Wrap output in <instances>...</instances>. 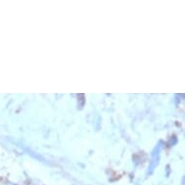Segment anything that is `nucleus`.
Instances as JSON below:
<instances>
[{
    "label": "nucleus",
    "instance_id": "nucleus-1",
    "mask_svg": "<svg viewBox=\"0 0 185 185\" xmlns=\"http://www.w3.org/2000/svg\"><path fill=\"white\" fill-rule=\"evenodd\" d=\"M162 149V141H160L157 145L156 147L153 149L152 154H151V161H150V164H149V168H148V171H147V174H151L153 173L154 169L157 167L158 163H159V154H160V151Z\"/></svg>",
    "mask_w": 185,
    "mask_h": 185
},
{
    "label": "nucleus",
    "instance_id": "nucleus-2",
    "mask_svg": "<svg viewBox=\"0 0 185 185\" xmlns=\"http://www.w3.org/2000/svg\"><path fill=\"white\" fill-rule=\"evenodd\" d=\"M25 150H26V151L28 152V154H29L30 156H33L34 158H37L38 160H41L42 162H45V161H46L45 159L43 158V157H42L41 155H38L37 153H35V152H34V151H32V150H30V149H28V148H25Z\"/></svg>",
    "mask_w": 185,
    "mask_h": 185
},
{
    "label": "nucleus",
    "instance_id": "nucleus-3",
    "mask_svg": "<svg viewBox=\"0 0 185 185\" xmlns=\"http://www.w3.org/2000/svg\"><path fill=\"white\" fill-rule=\"evenodd\" d=\"M78 98H79V100L81 102V108H83V105H84V95H83V94H79Z\"/></svg>",
    "mask_w": 185,
    "mask_h": 185
},
{
    "label": "nucleus",
    "instance_id": "nucleus-4",
    "mask_svg": "<svg viewBox=\"0 0 185 185\" xmlns=\"http://www.w3.org/2000/svg\"><path fill=\"white\" fill-rule=\"evenodd\" d=\"M176 143H177V139H176V137H173L170 141V145H174Z\"/></svg>",
    "mask_w": 185,
    "mask_h": 185
},
{
    "label": "nucleus",
    "instance_id": "nucleus-5",
    "mask_svg": "<svg viewBox=\"0 0 185 185\" xmlns=\"http://www.w3.org/2000/svg\"><path fill=\"white\" fill-rule=\"evenodd\" d=\"M135 185H140V184H139V183H136Z\"/></svg>",
    "mask_w": 185,
    "mask_h": 185
}]
</instances>
